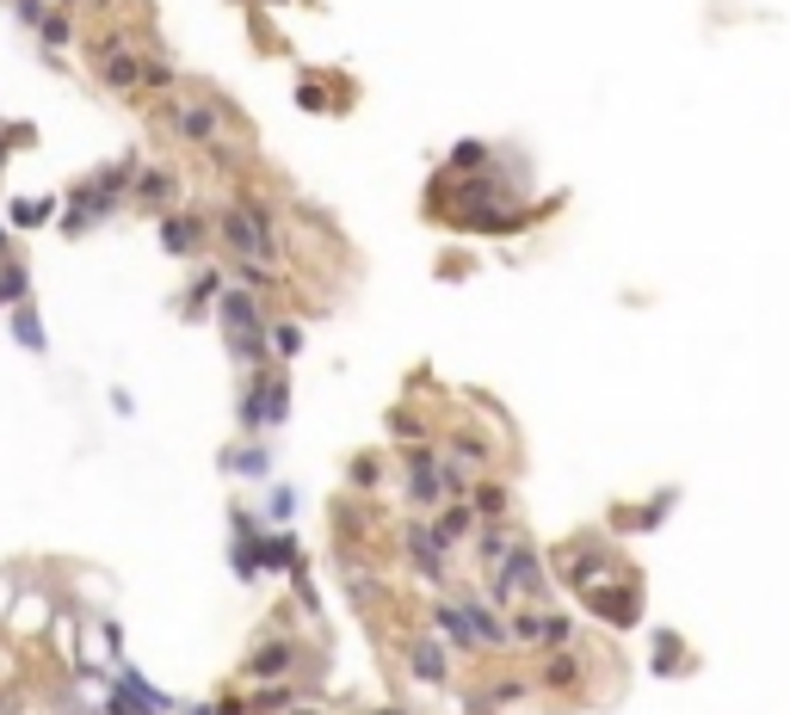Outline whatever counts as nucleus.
Here are the masks:
<instances>
[{"label": "nucleus", "mask_w": 790, "mask_h": 715, "mask_svg": "<svg viewBox=\"0 0 790 715\" xmlns=\"http://www.w3.org/2000/svg\"><path fill=\"white\" fill-rule=\"evenodd\" d=\"M143 56H130V50H118V43H106L99 50V80H106L111 94H130V87H143Z\"/></svg>", "instance_id": "nucleus-14"}, {"label": "nucleus", "mask_w": 790, "mask_h": 715, "mask_svg": "<svg viewBox=\"0 0 790 715\" xmlns=\"http://www.w3.org/2000/svg\"><path fill=\"white\" fill-rule=\"evenodd\" d=\"M680 654H685V641L673 636V629H655V673H680Z\"/></svg>", "instance_id": "nucleus-27"}, {"label": "nucleus", "mask_w": 790, "mask_h": 715, "mask_svg": "<svg viewBox=\"0 0 790 715\" xmlns=\"http://www.w3.org/2000/svg\"><path fill=\"white\" fill-rule=\"evenodd\" d=\"M469 512L482 518V525H500V518L513 512V488L507 481H476V488H469Z\"/></svg>", "instance_id": "nucleus-18"}, {"label": "nucleus", "mask_w": 790, "mask_h": 715, "mask_svg": "<svg viewBox=\"0 0 790 715\" xmlns=\"http://www.w3.org/2000/svg\"><path fill=\"white\" fill-rule=\"evenodd\" d=\"M488 160H495V148H488V143H476V136H469V143H457L451 155H445V167H451V173H482Z\"/></svg>", "instance_id": "nucleus-23"}, {"label": "nucleus", "mask_w": 790, "mask_h": 715, "mask_svg": "<svg viewBox=\"0 0 790 715\" xmlns=\"http://www.w3.org/2000/svg\"><path fill=\"white\" fill-rule=\"evenodd\" d=\"M347 481L352 488H377V481H383V463H377V457H359V463L347 469Z\"/></svg>", "instance_id": "nucleus-31"}, {"label": "nucleus", "mask_w": 790, "mask_h": 715, "mask_svg": "<svg viewBox=\"0 0 790 715\" xmlns=\"http://www.w3.org/2000/svg\"><path fill=\"white\" fill-rule=\"evenodd\" d=\"M223 247L235 259H254V265H284V235H279V210L260 198H242L223 210Z\"/></svg>", "instance_id": "nucleus-1"}, {"label": "nucleus", "mask_w": 790, "mask_h": 715, "mask_svg": "<svg viewBox=\"0 0 790 715\" xmlns=\"http://www.w3.org/2000/svg\"><path fill=\"white\" fill-rule=\"evenodd\" d=\"M291 413V376L284 371H247V389H242V425L260 432V425H279Z\"/></svg>", "instance_id": "nucleus-4"}, {"label": "nucleus", "mask_w": 790, "mask_h": 715, "mask_svg": "<svg viewBox=\"0 0 790 715\" xmlns=\"http://www.w3.org/2000/svg\"><path fill=\"white\" fill-rule=\"evenodd\" d=\"M291 673H296V641H284V636L260 641V648L247 654V678H260V685H284Z\"/></svg>", "instance_id": "nucleus-12"}, {"label": "nucleus", "mask_w": 790, "mask_h": 715, "mask_svg": "<svg viewBox=\"0 0 790 715\" xmlns=\"http://www.w3.org/2000/svg\"><path fill=\"white\" fill-rule=\"evenodd\" d=\"M402 493L420 518H432L445 506V476H439V451L432 444H408L402 451Z\"/></svg>", "instance_id": "nucleus-5"}, {"label": "nucleus", "mask_w": 790, "mask_h": 715, "mask_svg": "<svg viewBox=\"0 0 790 715\" xmlns=\"http://www.w3.org/2000/svg\"><path fill=\"white\" fill-rule=\"evenodd\" d=\"M464 617H469V629H476V648H513L507 610H500L488 592H469L464 598Z\"/></svg>", "instance_id": "nucleus-8"}, {"label": "nucleus", "mask_w": 790, "mask_h": 715, "mask_svg": "<svg viewBox=\"0 0 790 715\" xmlns=\"http://www.w3.org/2000/svg\"><path fill=\"white\" fill-rule=\"evenodd\" d=\"M162 247L174 253V259H192V253L204 247V216H198V210H174V216H162Z\"/></svg>", "instance_id": "nucleus-13"}, {"label": "nucleus", "mask_w": 790, "mask_h": 715, "mask_svg": "<svg viewBox=\"0 0 790 715\" xmlns=\"http://www.w3.org/2000/svg\"><path fill=\"white\" fill-rule=\"evenodd\" d=\"M13 333L31 345V352H43V327H38V315H31V308H19V315H13Z\"/></svg>", "instance_id": "nucleus-32"}, {"label": "nucleus", "mask_w": 790, "mask_h": 715, "mask_svg": "<svg viewBox=\"0 0 790 715\" xmlns=\"http://www.w3.org/2000/svg\"><path fill=\"white\" fill-rule=\"evenodd\" d=\"M0 160H7V143H0Z\"/></svg>", "instance_id": "nucleus-41"}, {"label": "nucleus", "mask_w": 790, "mask_h": 715, "mask_svg": "<svg viewBox=\"0 0 790 715\" xmlns=\"http://www.w3.org/2000/svg\"><path fill=\"white\" fill-rule=\"evenodd\" d=\"M296 99H303V111H328V87H322V80H303Z\"/></svg>", "instance_id": "nucleus-35"}, {"label": "nucleus", "mask_w": 790, "mask_h": 715, "mask_svg": "<svg viewBox=\"0 0 790 715\" xmlns=\"http://www.w3.org/2000/svg\"><path fill=\"white\" fill-rule=\"evenodd\" d=\"M575 641V617L568 610H544V648H568Z\"/></svg>", "instance_id": "nucleus-28"}, {"label": "nucleus", "mask_w": 790, "mask_h": 715, "mask_svg": "<svg viewBox=\"0 0 790 715\" xmlns=\"http://www.w3.org/2000/svg\"><path fill=\"white\" fill-rule=\"evenodd\" d=\"M537 685H544V690H575V685H581V654H575V648H544Z\"/></svg>", "instance_id": "nucleus-16"}, {"label": "nucleus", "mask_w": 790, "mask_h": 715, "mask_svg": "<svg viewBox=\"0 0 790 715\" xmlns=\"http://www.w3.org/2000/svg\"><path fill=\"white\" fill-rule=\"evenodd\" d=\"M130 179H136V160H118V167L94 173L87 186H75V198H68V216H62V228H68V235H81V228L106 223V216L118 210V198L130 192Z\"/></svg>", "instance_id": "nucleus-3"}, {"label": "nucleus", "mask_w": 790, "mask_h": 715, "mask_svg": "<svg viewBox=\"0 0 790 715\" xmlns=\"http://www.w3.org/2000/svg\"><path fill=\"white\" fill-rule=\"evenodd\" d=\"M488 598H495L500 610H519V605H544L549 598V568H544V556H537L531 543H513V556L500 561L495 574H488Z\"/></svg>", "instance_id": "nucleus-2"}, {"label": "nucleus", "mask_w": 790, "mask_h": 715, "mask_svg": "<svg viewBox=\"0 0 790 715\" xmlns=\"http://www.w3.org/2000/svg\"><path fill=\"white\" fill-rule=\"evenodd\" d=\"M50 7H62V13H68V7H81V0H50Z\"/></svg>", "instance_id": "nucleus-38"}, {"label": "nucleus", "mask_w": 790, "mask_h": 715, "mask_svg": "<svg viewBox=\"0 0 790 715\" xmlns=\"http://www.w3.org/2000/svg\"><path fill=\"white\" fill-rule=\"evenodd\" d=\"M0 247H7V235H0Z\"/></svg>", "instance_id": "nucleus-42"}, {"label": "nucleus", "mask_w": 790, "mask_h": 715, "mask_svg": "<svg viewBox=\"0 0 790 715\" xmlns=\"http://www.w3.org/2000/svg\"><path fill=\"white\" fill-rule=\"evenodd\" d=\"M451 457H464L469 469H488L495 463V438H482V432H451V444H445Z\"/></svg>", "instance_id": "nucleus-21"}, {"label": "nucleus", "mask_w": 790, "mask_h": 715, "mask_svg": "<svg viewBox=\"0 0 790 715\" xmlns=\"http://www.w3.org/2000/svg\"><path fill=\"white\" fill-rule=\"evenodd\" d=\"M13 13H19V26L38 31V26H43V13H50V0H13Z\"/></svg>", "instance_id": "nucleus-33"}, {"label": "nucleus", "mask_w": 790, "mask_h": 715, "mask_svg": "<svg viewBox=\"0 0 790 715\" xmlns=\"http://www.w3.org/2000/svg\"><path fill=\"white\" fill-rule=\"evenodd\" d=\"M402 543H408V561H414V574H420L427 586H445V580H451V543H439L432 518H408V525H402Z\"/></svg>", "instance_id": "nucleus-6"}, {"label": "nucleus", "mask_w": 790, "mask_h": 715, "mask_svg": "<svg viewBox=\"0 0 790 715\" xmlns=\"http://www.w3.org/2000/svg\"><path fill=\"white\" fill-rule=\"evenodd\" d=\"M371 715H408V709H371Z\"/></svg>", "instance_id": "nucleus-39"}, {"label": "nucleus", "mask_w": 790, "mask_h": 715, "mask_svg": "<svg viewBox=\"0 0 790 715\" xmlns=\"http://www.w3.org/2000/svg\"><path fill=\"white\" fill-rule=\"evenodd\" d=\"M513 543H519V530H507V525H482V530H476V568L495 574L500 561L513 556Z\"/></svg>", "instance_id": "nucleus-17"}, {"label": "nucleus", "mask_w": 790, "mask_h": 715, "mask_svg": "<svg viewBox=\"0 0 790 715\" xmlns=\"http://www.w3.org/2000/svg\"><path fill=\"white\" fill-rule=\"evenodd\" d=\"M427 623H432V636L445 641V648H464V654H482L476 648V629H469V617H464V598H432V610H427Z\"/></svg>", "instance_id": "nucleus-9"}, {"label": "nucleus", "mask_w": 790, "mask_h": 715, "mask_svg": "<svg viewBox=\"0 0 790 715\" xmlns=\"http://www.w3.org/2000/svg\"><path fill=\"white\" fill-rule=\"evenodd\" d=\"M408 673L420 678V685H432V690H445L451 685V654H445V641L439 636H420V641H408Z\"/></svg>", "instance_id": "nucleus-10"}, {"label": "nucleus", "mask_w": 790, "mask_h": 715, "mask_svg": "<svg viewBox=\"0 0 790 715\" xmlns=\"http://www.w3.org/2000/svg\"><path fill=\"white\" fill-rule=\"evenodd\" d=\"M439 476H445V500H469V469H464V457H451V451H439Z\"/></svg>", "instance_id": "nucleus-26"}, {"label": "nucleus", "mask_w": 790, "mask_h": 715, "mask_svg": "<svg viewBox=\"0 0 790 715\" xmlns=\"http://www.w3.org/2000/svg\"><path fill=\"white\" fill-rule=\"evenodd\" d=\"M296 715H322V709H296Z\"/></svg>", "instance_id": "nucleus-40"}, {"label": "nucleus", "mask_w": 790, "mask_h": 715, "mask_svg": "<svg viewBox=\"0 0 790 715\" xmlns=\"http://www.w3.org/2000/svg\"><path fill=\"white\" fill-rule=\"evenodd\" d=\"M174 173H162V167H155V173H136V179H130V198L136 204H148V210H162V204H174Z\"/></svg>", "instance_id": "nucleus-19"}, {"label": "nucleus", "mask_w": 790, "mask_h": 715, "mask_svg": "<svg viewBox=\"0 0 790 715\" xmlns=\"http://www.w3.org/2000/svg\"><path fill=\"white\" fill-rule=\"evenodd\" d=\"M228 469L247 476V481H266L272 476V451H266V444H242V451H228Z\"/></svg>", "instance_id": "nucleus-22"}, {"label": "nucleus", "mask_w": 790, "mask_h": 715, "mask_svg": "<svg viewBox=\"0 0 790 715\" xmlns=\"http://www.w3.org/2000/svg\"><path fill=\"white\" fill-rule=\"evenodd\" d=\"M167 124H174L186 143H216V130H223V106H211V99H186V106H167Z\"/></svg>", "instance_id": "nucleus-11"}, {"label": "nucleus", "mask_w": 790, "mask_h": 715, "mask_svg": "<svg viewBox=\"0 0 790 715\" xmlns=\"http://www.w3.org/2000/svg\"><path fill=\"white\" fill-rule=\"evenodd\" d=\"M291 512H296V493L279 488V493H272V518H291Z\"/></svg>", "instance_id": "nucleus-37"}, {"label": "nucleus", "mask_w": 790, "mask_h": 715, "mask_svg": "<svg viewBox=\"0 0 790 715\" xmlns=\"http://www.w3.org/2000/svg\"><path fill=\"white\" fill-rule=\"evenodd\" d=\"M216 291H223V278H216V272H204V278L186 291V315H204V308L216 303Z\"/></svg>", "instance_id": "nucleus-29"}, {"label": "nucleus", "mask_w": 790, "mask_h": 715, "mask_svg": "<svg viewBox=\"0 0 790 715\" xmlns=\"http://www.w3.org/2000/svg\"><path fill=\"white\" fill-rule=\"evenodd\" d=\"M13 296H26V272L7 265V278H0V303H13Z\"/></svg>", "instance_id": "nucleus-36"}, {"label": "nucleus", "mask_w": 790, "mask_h": 715, "mask_svg": "<svg viewBox=\"0 0 790 715\" xmlns=\"http://www.w3.org/2000/svg\"><path fill=\"white\" fill-rule=\"evenodd\" d=\"M513 629V648H544V605H519L507 617Z\"/></svg>", "instance_id": "nucleus-20"}, {"label": "nucleus", "mask_w": 790, "mask_h": 715, "mask_svg": "<svg viewBox=\"0 0 790 715\" xmlns=\"http://www.w3.org/2000/svg\"><path fill=\"white\" fill-rule=\"evenodd\" d=\"M38 38H43V50H68V43H75V19H68L62 7H50L43 26H38Z\"/></svg>", "instance_id": "nucleus-24"}, {"label": "nucleus", "mask_w": 790, "mask_h": 715, "mask_svg": "<svg viewBox=\"0 0 790 715\" xmlns=\"http://www.w3.org/2000/svg\"><path fill=\"white\" fill-rule=\"evenodd\" d=\"M284 709H291V690H284V685L260 690V715H284Z\"/></svg>", "instance_id": "nucleus-34"}, {"label": "nucleus", "mask_w": 790, "mask_h": 715, "mask_svg": "<svg viewBox=\"0 0 790 715\" xmlns=\"http://www.w3.org/2000/svg\"><path fill=\"white\" fill-rule=\"evenodd\" d=\"M266 340H272V358H279V364H291V358L303 352V327H296V321H272Z\"/></svg>", "instance_id": "nucleus-25"}, {"label": "nucleus", "mask_w": 790, "mask_h": 715, "mask_svg": "<svg viewBox=\"0 0 790 715\" xmlns=\"http://www.w3.org/2000/svg\"><path fill=\"white\" fill-rule=\"evenodd\" d=\"M581 605H587L599 623H612V629H636V623H643V610H636V586L612 580V574H605L593 592H581Z\"/></svg>", "instance_id": "nucleus-7"}, {"label": "nucleus", "mask_w": 790, "mask_h": 715, "mask_svg": "<svg viewBox=\"0 0 790 715\" xmlns=\"http://www.w3.org/2000/svg\"><path fill=\"white\" fill-rule=\"evenodd\" d=\"M50 210H56L50 198H13V228H38Z\"/></svg>", "instance_id": "nucleus-30"}, {"label": "nucleus", "mask_w": 790, "mask_h": 715, "mask_svg": "<svg viewBox=\"0 0 790 715\" xmlns=\"http://www.w3.org/2000/svg\"><path fill=\"white\" fill-rule=\"evenodd\" d=\"M432 530H439V543H469V537H476V530H482V518L469 512V500H445L439 512H432Z\"/></svg>", "instance_id": "nucleus-15"}]
</instances>
